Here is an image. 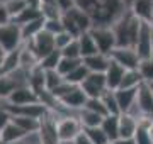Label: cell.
Returning <instances> with one entry per match:
<instances>
[{"mask_svg":"<svg viewBox=\"0 0 153 144\" xmlns=\"http://www.w3.org/2000/svg\"><path fill=\"white\" fill-rule=\"evenodd\" d=\"M87 100H88V97L82 90V87H75V88L71 90L65 98H61L60 102L65 105V109L68 112L75 114L76 110H80V109H83V107L87 105Z\"/></svg>","mask_w":153,"mask_h":144,"instance_id":"4fadbf2b","label":"cell"},{"mask_svg":"<svg viewBox=\"0 0 153 144\" xmlns=\"http://www.w3.org/2000/svg\"><path fill=\"white\" fill-rule=\"evenodd\" d=\"M109 56L111 60L121 65L124 70H138V65L141 61V58L134 48H114Z\"/></svg>","mask_w":153,"mask_h":144,"instance_id":"52a82bcc","label":"cell"},{"mask_svg":"<svg viewBox=\"0 0 153 144\" xmlns=\"http://www.w3.org/2000/svg\"><path fill=\"white\" fill-rule=\"evenodd\" d=\"M10 120H12V115H10V114H9L5 109H0V132L5 129V126H7Z\"/></svg>","mask_w":153,"mask_h":144,"instance_id":"f6af8a7d","label":"cell"},{"mask_svg":"<svg viewBox=\"0 0 153 144\" xmlns=\"http://www.w3.org/2000/svg\"><path fill=\"white\" fill-rule=\"evenodd\" d=\"M100 100L104 102L109 115H121L119 104H117V98H116V90H105L104 95L100 97Z\"/></svg>","mask_w":153,"mask_h":144,"instance_id":"4316f807","label":"cell"},{"mask_svg":"<svg viewBox=\"0 0 153 144\" xmlns=\"http://www.w3.org/2000/svg\"><path fill=\"white\" fill-rule=\"evenodd\" d=\"M148 85H150V88H152V92H153V82L152 83H148Z\"/></svg>","mask_w":153,"mask_h":144,"instance_id":"db71d44e","label":"cell"},{"mask_svg":"<svg viewBox=\"0 0 153 144\" xmlns=\"http://www.w3.org/2000/svg\"><path fill=\"white\" fill-rule=\"evenodd\" d=\"M124 2H126V4H128V5H129V4H131L133 0H124Z\"/></svg>","mask_w":153,"mask_h":144,"instance_id":"f5cc1de1","label":"cell"},{"mask_svg":"<svg viewBox=\"0 0 153 144\" xmlns=\"http://www.w3.org/2000/svg\"><path fill=\"white\" fill-rule=\"evenodd\" d=\"M111 56L104 54V53H97L94 56H88V58H83V65L87 66V70L90 73H105L107 68L111 65Z\"/></svg>","mask_w":153,"mask_h":144,"instance_id":"9a60e30c","label":"cell"},{"mask_svg":"<svg viewBox=\"0 0 153 144\" xmlns=\"http://www.w3.org/2000/svg\"><path fill=\"white\" fill-rule=\"evenodd\" d=\"M85 109H88V110L99 114L100 117H107V115H109V112H107V109H105L104 102H102L100 98H88Z\"/></svg>","mask_w":153,"mask_h":144,"instance_id":"74e56055","label":"cell"},{"mask_svg":"<svg viewBox=\"0 0 153 144\" xmlns=\"http://www.w3.org/2000/svg\"><path fill=\"white\" fill-rule=\"evenodd\" d=\"M61 22L65 26V31L70 32L73 37H80L82 34L88 32V31L94 27L92 19H90L87 12H83L80 7H73L70 10L63 12Z\"/></svg>","mask_w":153,"mask_h":144,"instance_id":"3957f363","label":"cell"},{"mask_svg":"<svg viewBox=\"0 0 153 144\" xmlns=\"http://www.w3.org/2000/svg\"><path fill=\"white\" fill-rule=\"evenodd\" d=\"M39 17H43V14H41V10H38V9H31V7H27V9H24V10L19 14V15L16 17V19H12V22L17 24L19 27H22V26H26V24L33 22V21H36V19H39Z\"/></svg>","mask_w":153,"mask_h":144,"instance_id":"83f0119b","label":"cell"},{"mask_svg":"<svg viewBox=\"0 0 153 144\" xmlns=\"http://www.w3.org/2000/svg\"><path fill=\"white\" fill-rule=\"evenodd\" d=\"M19 58H21V48L10 51V53H7V58H5V61H4V65H2L4 73L16 71L17 68H19Z\"/></svg>","mask_w":153,"mask_h":144,"instance_id":"e575fe53","label":"cell"},{"mask_svg":"<svg viewBox=\"0 0 153 144\" xmlns=\"http://www.w3.org/2000/svg\"><path fill=\"white\" fill-rule=\"evenodd\" d=\"M126 71H128V70H124V68L121 66V65H117L116 61H111L107 71L104 73L105 75V82H107V88L109 90H119L121 82H123Z\"/></svg>","mask_w":153,"mask_h":144,"instance_id":"e0dca14e","label":"cell"},{"mask_svg":"<svg viewBox=\"0 0 153 144\" xmlns=\"http://www.w3.org/2000/svg\"><path fill=\"white\" fill-rule=\"evenodd\" d=\"M44 17H39L33 22L26 24V26H22L21 27V36H22V41L24 43H27V41H33L36 36H38L41 31H44Z\"/></svg>","mask_w":153,"mask_h":144,"instance_id":"7402d4cb","label":"cell"},{"mask_svg":"<svg viewBox=\"0 0 153 144\" xmlns=\"http://www.w3.org/2000/svg\"><path fill=\"white\" fill-rule=\"evenodd\" d=\"M26 134H27L26 131H22L16 122L10 120L5 126V129L0 132V144H17Z\"/></svg>","mask_w":153,"mask_h":144,"instance_id":"ac0fdd59","label":"cell"},{"mask_svg":"<svg viewBox=\"0 0 153 144\" xmlns=\"http://www.w3.org/2000/svg\"><path fill=\"white\" fill-rule=\"evenodd\" d=\"M76 39H78L80 51H82V60H83V58H88V56H94V54H97V53H100L90 32L82 34L80 37H76Z\"/></svg>","mask_w":153,"mask_h":144,"instance_id":"cb8c5ba5","label":"cell"},{"mask_svg":"<svg viewBox=\"0 0 153 144\" xmlns=\"http://www.w3.org/2000/svg\"><path fill=\"white\" fill-rule=\"evenodd\" d=\"M10 22H12V17L9 14V10L5 9L4 4H0V27L2 26H7V24H10Z\"/></svg>","mask_w":153,"mask_h":144,"instance_id":"7bdbcfd3","label":"cell"},{"mask_svg":"<svg viewBox=\"0 0 153 144\" xmlns=\"http://www.w3.org/2000/svg\"><path fill=\"white\" fill-rule=\"evenodd\" d=\"M152 51H153V34H152Z\"/></svg>","mask_w":153,"mask_h":144,"instance_id":"11a10c76","label":"cell"},{"mask_svg":"<svg viewBox=\"0 0 153 144\" xmlns=\"http://www.w3.org/2000/svg\"><path fill=\"white\" fill-rule=\"evenodd\" d=\"M83 134L90 139L92 144H109L111 139L107 137V134L102 131V127H90V129H83Z\"/></svg>","mask_w":153,"mask_h":144,"instance_id":"f546056e","label":"cell"},{"mask_svg":"<svg viewBox=\"0 0 153 144\" xmlns=\"http://www.w3.org/2000/svg\"><path fill=\"white\" fill-rule=\"evenodd\" d=\"M73 39H76V37H73L70 32H66V31H63V32H60V34H56L55 36V44H56V49H60V51H63L66 48V46L70 44Z\"/></svg>","mask_w":153,"mask_h":144,"instance_id":"ab89813d","label":"cell"},{"mask_svg":"<svg viewBox=\"0 0 153 144\" xmlns=\"http://www.w3.org/2000/svg\"><path fill=\"white\" fill-rule=\"evenodd\" d=\"M138 127H140V120L133 115L129 114L119 115V137H134Z\"/></svg>","mask_w":153,"mask_h":144,"instance_id":"d6986e66","label":"cell"},{"mask_svg":"<svg viewBox=\"0 0 153 144\" xmlns=\"http://www.w3.org/2000/svg\"><path fill=\"white\" fill-rule=\"evenodd\" d=\"M61 58H63L61 51L60 49H55L53 53H49L48 56H44L43 60H41L39 66L43 68V70H56V68H58V65H60Z\"/></svg>","mask_w":153,"mask_h":144,"instance_id":"d6a6232c","label":"cell"},{"mask_svg":"<svg viewBox=\"0 0 153 144\" xmlns=\"http://www.w3.org/2000/svg\"><path fill=\"white\" fill-rule=\"evenodd\" d=\"M48 2H55V0H43V4H48Z\"/></svg>","mask_w":153,"mask_h":144,"instance_id":"816d5d0a","label":"cell"},{"mask_svg":"<svg viewBox=\"0 0 153 144\" xmlns=\"http://www.w3.org/2000/svg\"><path fill=\"white\" fill-rule=\"evenodd\" d=\"M27 44L31 46L33 51L39 56V60H43L44 56H48L49 53H53V51L56 49L55 36L49 34L48 31H41L33 41H27Z\"/></svg>","mask_w":153,"mask_h":144,"instance_id":"8fae6325","label":"cell"},{"mask_svg":"<svg viewBox=\"0 0 153 144\" xmlns=\"http://www.w3.org/2000/svg\"><path fill=\"white\" fill-rule=\"evenodd\" d=\"M76 7L87 12L94 26H112L129 9L124 0H76Z\"/></svg>","mask_w":153,"mask_h":144,"instance_id":"6da1fadb","label":"cell"},{"mask_svg":"<svg viewBox=\"0 0 153 144\" xmlns=\"http://www.w3.org/2000/svg\"><path fill=\"white\" fill-rule=\"evenodd\" d=\"M46 21V19H44ZM44 31H48L49 34H53V36H56V34H60L65 31V26H63V22H61V19H55V21H46L44 22Z\"/></svg>","mask_w":153,"mask_h":144,"instance_id":"60d3db41","label":"cell"},{"mask_svg":"<svg viewBox=\"0 0 153 144\" xmlns=\"http://www.w3.org/2000/svg\"><path fill=\"white\" fill-rule=\"evenodd\" d=\"M152 34H153V26H152V24H150V22H141L140 34H138L136 44H134V49L138 51V54H140V58H141V60L153 58Z\"/></svg>","mask_w":153,"mask_h":144,"instance_id":"30bf717a","label":"cell"},{"mask_svg":"<svg viewBox=\"0 0 153 144\" xmlns=\"http://www.w3.org/2000/svg\"><path fill=\"white\" fill-rule=\"evenodd\" d=\"M138 71H140L145 83H152L153 82V58H146V60L140 61Z\"/></svg>","mask_w":153,"mask_h":144,"instance_id":"d590c367","label":"cell"},{"mask_svg":"<svg viewBox=\"0 0 153 144\" xmlns=\"http://www.w3.org/2000/svg\"><path fill=\"white\" fill-rule=\"evenodd\" d=\"M129 10L141 22H150L153 19V0H133L129 4Z\"/></svg>","mask_w":153,"mask_h":144,"instance_id":"5bb4252c","label":"cell"},{"mask_svg":"<svg viewBox=\"0 0 153 144\" xmlns=\"http://www.w3.org/2000/svg\"><path fill=\"white\" fill-rule=\"evenodd\" d=\"M75 144H92V143H90V139H88L85 134H82V136L75 141Z\"/></svg>","mask_w":153,"mask_h":144,"instance_id":"681fc988","label":"cell"},{"mask_svg":"<svg viewBox=\"0 0 153 144\" xmlns=\"http://www.w3.org/2000/svg\"><path fill=\"white\" fill-rule=\"evenodd\" d=\"M100 127L107 134L111 143H114L116 139H119V115H107L100 124Z\"/></svg>","mask_w":153,"mask_h":144,"instance_id":"603a6c76","label":"cell"},{"mask_svg":"<svg viewBox=\"0 0 153 144\" xmlns=\"http://www.w3.org/2000/svg\"><path fill=\"white\" fill-rule=\"evenodd\" d=\"M136 97H138V88L134 90H116V98H117V104H119L121 114H126V112L131 110V107L136 104Z\"/></svg>","mask_w":153,"mask_h":144,"instance_id":"ffe728a7","label":"cell"},{"mask_svg":"<svg viewBox=\"0 0 153 144\" xmlns=\"http://www.w3.org/2000/svg\"><path fill=\"white\" fill-rule=\"evenodd\" d=\"M26 4H27V7H31V9H38V10H41L43 0H26Z\"/></svg>","mask_w":153,"mask_h":144,"instance_id":"bcb514c9","label":"cell"},{"mask_svg":"<svg viewBox=\"0 0 153 144\" xmlns=\"http://www.w3.org/2000/svg\"><path fill=\"white\" fill-rule=\"evenodd\" d=\"M82 63H83V60H71V58H65V56H63L61 61H60V65H58V68H56V71L65 78V76H68L73 70H76Z\"/></svg>","mask_w":153,"mask_h":144,"instance_id":"4dcf8cb0","label":"cell"},{"mask_svg":"<svg viewBox=\"0 0 153 144\" xmlns=\"http://www.w3.org/2000/svg\"><path fill=\"white\" fill-rule=\"evenodd\" d=\"M88 32L92 34V37L100 53L111 54V51L117 48V41H116V34L112 26H94Z\"/></svg>","mask_w":153,"mask_h":144,"instance_id":"5b68a950","label":"cell"},{"mask_svg":"<svg viewBox=\"0 0 153 144\" xmlns=\"http://www.w3.org/2000/svg\"><path fill=\"white\" fill-rule=\"evenodd\" d=\"M7 102L10 105H31L39 102V95L33 87H21L9 95Z\"/></svg>","mask_w":153,"mask_h":144,"instance_id":"7c38bea8","label":"cell"},{"mask_svg":"<svg viewBox=\"0 0 153 144\" xmlns=\"http://www.w3.org/2000/svg\"><path fill=\"white\" fill-rule=\"evenodd\" d=\"M41 14L46 21H55V19H61L63 17V12L58 5H56V2H48V4H43L41 5Z\"/></svg>","mask_w":153,"mask_h":144,"instance_id":"836d02e7","label":"cell"},{"mask_svg":"<svg viewBox=\"0 0 153 144\" xmlns=\"http://www.w3.org/2000/svg\"><path fill=\"white\" fill-rule=\"evenodd\" d=\"M56 129L61 143H75L83 134V126L75 115H63L56 120Z\"/></svg>","mask_w":153,"mask_h":144,"instance_id":"277c9868","label":"cell"},{"mask_svg":"<svg viewBox=\"0 0 153 144\" xmlns=\"http://www.w3.org/2000/svg\"><path fill=\"white\" fill-rule=\"evenodd\" d=\"M39 63H41V60H39V56L36 54L33 51V48L27 44V43H24V44L21 46V58H19V68H22V70H26V71H33L34 68L39 66Z\"/></svg>","mask_w":153,"mask_h":144,"instance_id":"2e32d148","label":"cell"},{"mask_svg":"<svg viewBox=\"0 0 153 144\" xmlns=\"http://www.w3.org/2000/svg\"><path fill=\"white\" fill-rule=\"evenodd\" d=\"M0 44L4 46L9 53L14 49H19L24 44L22 36H21V27L14 22L7 24V26H2L0 27Z\"/></svg>","mask_w":153,"mask_h":144,"instance_id":"ba28073f","label":"cell"},{"mask_svg":"<svg viewBox=\"0 0 153 144\" xmlns=\"http://www.w3.org/2000/svg\"><path fill=\"white\" fill-rule=\"evenodd\" d=\"M56 5L61 9V12H66L70 10V9H73V7H76V0H55Z\"/></svg>","mask_w":153,"mask_h":144,"instance_id":"ee69618b","label":"cell"},{"mask_svg":"<svg viewBox=\"0 0 153 144\" xmlns=\"http://www.w3.org/2000/svg\"><path fill=\"white\" fill-rule=\"evenodd\" d=\"M80 87L87 93L88 98H100L105 90H109L104 73H88V76L85 78V82Z\"/></svg>","mask_w":153,"mask_h":144,"instance_id":"9c48e42d","label":"cell"},{"mask_svg":"<svg viewBox=\"0 0 153 144\" xmlns=\"http://www.w3.org/2000/svg\"><path fill=\"white\" fill-rule=\"evenodd\" d=\"M60 117L49 112L41 119V126H39V137H41V144H61L60 136H58V129H56V120Z\"/></svg>","mask_w":153,"mask_h":144,"instance_id":"8992f818","label":"cell"},{"mask_svg":"<svg viewBox=\"0 0 153 144\" xmlns=\"http://www.w3.org/2000/svg\"><path fill=\"white\" fill-rule=\"evenodd\" d=\"M109 144H112V143H109Z\"/></svg>","mask_w":153,"mask_h":144,"instance_id":"680465c9","label":"cell"},{"mask_svg":"<svg viewBox=\"0 0 153 144\" xmlns=\"http://www.w3.org/2000/svg\"><path fill=\"white\" fill-rule=\"evenodd\" d=\"M61 144H75V143H61Z\"/></svg>","mask_w":153,"mask_h":144,"instance_id":"9f6ffc18","label":"cell"},{"mask_svg":"<svg viewBox=\"0 0 153 144\" xmlns=\"http://www.w3.org/2000/svg\"><path fill=\"white\" fill-rule=\"evenodd\" d=\"M140 27H141V21L131 14V10H128L112 24L116 34V41H117V48H134L136 44L138 34H140Z\"/></svg>","mask_w":153,"mask_h":144,"instance_id":"7a4b0ae2","label":"cell"},{"mask_svg":"<svg viewBox=\"0 0 153 144\" xmlns=\"http://www.w3.org/2000/svg\"><path fill=\"white\" fill-rule=\"evenodd\" d=\"M4 5H5V9L9 10V14H10L12 19H16V17L24 10V9H27L26 0H5V2H4Z\"/></svg>","mask_w":153,"mask_h":144,"instance_id":"8d00e7d4","label":"cell"},{"mask_svg":"<svg viewBox=\"0 0 153 144\" xmlns=\"http://www.w3.org/2000/svg\"><path fill=\"white\" fill-rule=\"evenodd\" d=\"M5 73H4V70H2V66H0V76H4Z\"/></svg>","mask_w":153,"mask_h":144,"instance_id":"f907efd6","label":"cell"},{"mask_svg":"<svg viewBox=\"0 0 153 144\" xmlns=\"http://www.w3.org/2000/svg\"><path fill=\"white\" fill-rule=\"evenodd\" d=\"M61 54L65 56V58H71V60H82V51H80L78 39H73L70 44L61 51Z\"/></svg>","mask_w":153,"mask_h":144,"instance_id":"f35d334b","label":"cell"},{"mask_svg":"<svg viewBox=\"0 0 153 144\" xmlns=\"http://www.w3.org/2000/svg\"><path fill=\"white\" fill-rule=\"evenodd\" d=\"M152 26H153V19H152Z\"/></svg>","mask_w":153,"mask_h":144,"instance_id":"6f0895ef","label":"cell"},{"mask_svg":"<svg viewBox=\"0 0 153 144\" xmlns=\"http://www.w3.org/2000/svg\"><path fill=\"white\" fill-rule=\"evenodd\" d=\"M88 70H87V66L85 65H80V66L76 68V70H73V71L68 75V76H65V80L68 82V83H71V85H75V87H80V85L85 82V78L88 76Z\"/></svg>","mask_w":153,"mask_h":144,"instance_id":"1f68e13d","label":"cell"},{"mask_svg":"<svg viewBox=\"0 0 153 144\" xmlns=\"http://www.w3.org/2000/svg\"><path fill=\"white\" fill-rule=\"evenodd\" d=\"M7 53H9V51H7L4 46L0 44V66L4 65V61H5V58H7Z\"/></svg>","mask_w":153,"mask_h":144,"instance_id":"c3c4849f","label":"cell"},{"mask_svg":"<svg viewBox=\"0 0 153 144\" xmlns=\"http://www.w3.org/2000/svg\"><path fill=\"white\" fill-rule=\"evenodd\" d=\"M145 83L143 82L141 75L138 70H128L124 73V78H123V82H121V90H134V88H140V85Z\"/></svg>","mask_w":153,"mask_h":144,"instance_id":"d4e9b609","label":"cell"},{"mask_svg":"<svg viewBox=\"0 0 153 144\" xmlns=\"http://www.w3.org/2000/svg\"><path fill=\"white\" fill-rule=\"evenodd\" d=\"M73 88H75V85L68 83V82L65 80V82H63L61 85H58V87H56V88L53 90V92H51V93L55 95V97H56L58 100H61V98H65V97H66L68 93H70V92H71Z\"/></svg>","mask_w":153,"mask_h":144,"instance_id":"b9f144b4","label":"cell"},{"mask_svg":"<svg viewBox=\"0 0 153 144\" xmlns=\"http://www.w3.org/2000/svg\"><path fill=\"white\" fill-rule=\"evenodd\" d=\"M63 82H65V78L61 76L56 70H44V90L53 92V90H55L58 85H61Z\"/></svg>","mask_w":153,"mask_h":144,"instance_id":"f1b7e54d","label":"cell"},{"mask_svg":"<svg viewBox=\"0 0 153 144\" xmlns=\"http://www.w3.org/2000/svg\"><path fill=\"white\" fill-rule=\"evenodd\" d=\"M73 115L80 120V124L83 126V129H90V127H99L100 124H102V120H104V117H100L99 114H95V112L88 110V109H80V110H76Z\"/></svg>","mask_w":153,"mask_h":144,"instance_id":"44dd1931","label":"cell"},{"mask_svg":"<svg viewBox=\"0 0 153 144\" xmlns=\"http://www.w3.org/2000/svg\"><path fill=\"white\" fill-rule=\"evenodd\" d=\"M112 144H136V141H134V137H119Z\"/></svg>","mask_w":153,"mask_h":144,"instance_id":"7dc6e473","label":"cell"},{"mask_svg":"<svg viewBox=\"0 0 153 144\" xmlns=\"http://www.w3.org/2000/svg\"><path fill=\"white\" fill-rule=\"evenodd\" d=\"M12 120L16 122L17 126L26 131V132H38L39 126H41V120L39 119H33V117H26V115H12Z\"/></svg>","mask_w":153,"mask_h":144,"instance_id":"484cf974","label":"cell"}]
</instances>
